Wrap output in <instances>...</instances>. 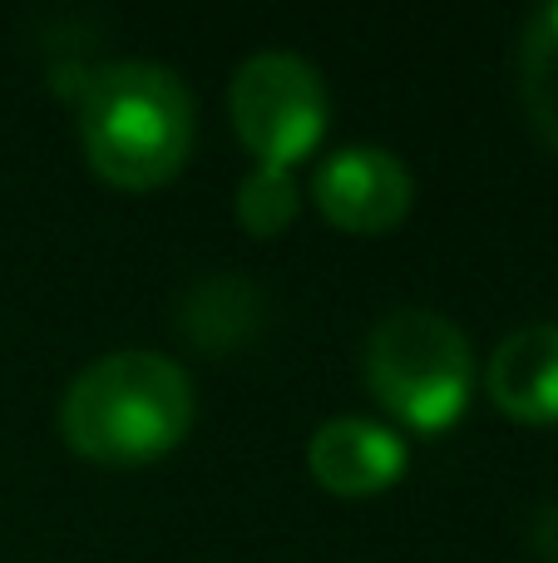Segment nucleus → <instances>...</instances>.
Returning <instances> with one entry per match:
<instances>
[{
	"instance_id": "nucleus-6",
	"label": "nucleus",
	"mask_w": 558,
	"mask_h": 563,
	"mask_svg": "<svg viewBox=\"0 0 558 563\" xmlns=\"http://www.w3.org/2000/svg\"><path fill=\"white\" fill-rule=\"evenodd\" d=\"M405 440L371 416H332L306 440V465L332 495H376L405 470Z\"/></svg>"
},
{
	"instance_id": "nucleus-9",
	"label": "nucleus",
	"mask_w": 558,
	"mask_h": 563,
	"mask_svg": "<svg viewBox=\"0 0 558 563\" xmlns=\"http://www.w3.org/2000/svg\"><path fill=\"white\" fill-rule=\"evenodd\" d=\"M520 99L539 139L558 148V0L534 10L520 35Z\"/></svg>"
},
{
	"instance_id": "nucleus-5",
	"label": "nucleus",
	"mask_w": 558,
	"mask_h": 563,
	"mask_svg": "<svg viewBox=\"0 0 558 563\" xmlns=\"http://www.w3.org/2000/svg\"><path fill=\"white\" fill-rule=\"evenodd\" d=\"M316 208L346 233H386L411 213L415 178L401 154L381 144H346L322 158L312 178Z\"/></svg>"
},
{
	"instance_id": "nucleus-10",
	"label": "nucleus",
	"mask_w": 558,
	"mask_h": 563,
	"mask_svg": "<svg viewBox=\"0 0 558 563\" xmlns=\"http://www.w3.org/2000/svg\"><path fill=\"white\" fill-rule=\"evenodd\" d=\"M237 223L253 238H277L302 208L297 178L287 164H253V174L237 184Z\"/></svg>"
},
{
	"instance_id": "nucleus-4",
	"label": "nucleus",
	"mask_w": 558,
	"mask_h": 563,
	"mask_svg": "<svg viewBox=\"0 0 558 563\" xmlns=\"http://www.w3.org/2000/svg\"><path fill=\"white\" fill-rule=\"evenodd\" d=\"M227 114L257 164L292 168L326 129V79L297 49H257L233 69Z\"/></svg>"
},
{
	"instance_id": "nucleus-8",
	"label": "nucleus",
	"mask_w": 558,
	"mask_h": 563,
	"mask_svg": "<svg viewBox=\"0 0 558 563\" xmlns=\"http://www.w3.org/2000/svg\"><path fill=\"white\" fill-rule=\"evenodd\" d=\"M263 321V291L237 273H217L188 287L183 307H178V327L193 346L203 351H227L237 341L253 336V327Z\"/></svg>"
},
{
	"instance_id": "nucleus-1",
	"label": "nucleus",
	"mask_w": 558,
	"mask_h": 563,
	"mask_svg": "<svg viewBox=\"0 0 558 563\" xmlns=\"http://www.w3.org/2000/svg\"><path fill=\"white\" fill-rule=\"evenodd\" d=\"M75 99V129L85 158L114 188H158L188 164L193 148V95L178 69L158 59H104L89 69H59Z\"/></svg>"
},
{
	"instance_id": "nucleus-7",
	"label": "nucleus",
	"mask_w": 558,
	"mask_h": 563,
	"mask_svg": "<svg viewBox=\"0 0 558 563\" xmlns=\"http://www.w3.org/2000/svg\"><path fill=\"white\" fill-rule=\"evenodd\" d=\"M484 386L504 416L529 426L558 420V321L510 331L484 361Z\"/></svg>"
},
{
	"instance_id": "nucleus-2",
	"label": "nucleus",
	"mask_w": 558,
	"mask_h": 563,
	"mask_svg": "<svg viewBox=\"0 0 558 563\" xmlns=\"http://www.w3.org/2000/svg\"><path fill=\"white\" fill-rule=\"evenodd\" d=\"M193 380L164 351H109L89 361L59 400V435L99 465H144L193 426Z\"/></svg>"
},
{
	"instance_id": "nucleus-11",
	"label": "nucleus",
	"mask_w": 558,
	"mask_h": 563,
	"mask_svg": "<svg viewBox=\"0 0 558 563\" xmlns=\"http://www.w3.org/2000/svg\"><path fill=\"white\" fill-rule=\"evenodd\" d=\"M534 549H539L549 563H558V505H544L539 515H534V529H529Z\"/></svg>"
},
{
	"instance_id": "nucleus-3",
	"label": "nucleus",
	"mask_w": 558,
	"mask_h": 563,
	"mask_svg": "<svg viewBox=\"0 0 558 563\" xmlns=\"http://www.w3.org/2000/svg\"><path fill=\"white\" fill-rule=\"evenodd\" d=\"M376 400L421 430L450 426L475 386L470 336L435 307H391L361 346Z\"/></svg>"
}]
</instances>
